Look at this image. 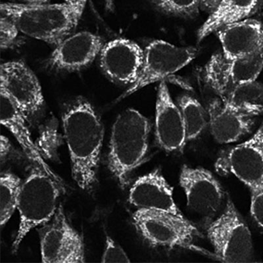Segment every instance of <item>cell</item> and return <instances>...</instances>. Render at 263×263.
Instances as JSON below:
<instances>
[{"label":"cell","instance_id":"1","mask_svg":"<svg viewBox=\"0 0 263 263\" xmlns=\"http://www.w3.org/2000/svg\"><path fill=\"white\" fill-rule=\"evenodd\" d=\"M63 129L69 149L72 178L89 191L97 181L104 127L97 112L86 99H75L63 115Z\"/></svg>","mask_w":263,"mask_h":263},{"label":"cell","instance_id":"2","mask_svg":"<svg viewBox=\"0 0 263 263\" xmlns=\"http://www.w3.org/2000/svg\"><path fill=\"white\" fill-rule=\"evenodd\" d=\"M0 10L26 36L55 46L68 36L81 17L65 3H4Z\"/></svg>","mask_w":263,"mask_h":263},{"label":"cell","instance_id":"3","mask_svg":"<svg viewBox=\"0 0 263 263\" xmlns=\"http://www.w3.org/2000/svg\"><path fill=\"white\" fill-rule=\"evenodd\" d=\"M150 124L146 117L133 109L124 110L112 125L107 165L121 185L146 156Z\"/></svg>","mask_w":263,"mask_h":263},{"label":"cell","instance_id":"4","mask_svg":"<svg viewBox=\"0 0 263 263\" xmlns=\"http://www.w3.org/2000/svg\"><path fill=\"white\" fill-rule=\"evenodd\" d=\"M62 183L36 166L21 185L17 209L20 224L12 244L13 252L20 248L32 230L52 219L58 210Z\"/></svg>","mask_w":263,"mask_h":263},{"label":"cell","instance_id":"5","mask_svg":"<svg viewBox=\"0 0 263 263\" xmlns=\"http://www.w3.org/2000/svg\"><path fill=\"white\" fill-rule=\"evenodd\" d=\"M206 233L218 259L225 262L252 260L250 230L231 201H228L221 215L209 225Z\"/></svg>","mask_w":263,"mask_h":263},{"label":"cell","instance_id":"6","mask_svg":"<svg viewBox=\"0 0 263 263\" xmlns=\"http://www.w3.org/2000/svg\"><path fill=\"white\" fill-rule=\"evenodd\" d=\"M133 218L137 231L153 246L191 249L199 236L198 230L184 216L138 209Z\"/></svg>","mask_w":263,"mask_h":263},{"label":"cell","instance_id":"7","mask_svg":"<svg viewBox=\"0 0 263 263\" xmlns=\"http://www.w3.org/2000/svg\"><path fill=\"white\" fill-rule=\"evenodd\" d=\"M197 55L193 47H178L167 42L154 41L144 51V58L139 76L121 96L124 99L155 82L175 73L189 64Z\"/></svg>","mask_w":263,"mask_h":263},{"label":"cell","instance_id":"8","mask_svg":"<svg viewBox=\"0 0 263 263\" xmlns=\"http://www.w3.org/2000/svg\"><path fill=\"white\" fill-rule=\"evenodd\" d=\"M40 230L42 262H85L84 239L70 224L62 208Z\"/></svg>","mask_w":263,"mask_h":263},{"label":"cell","instance_id":"9","mask_svg":"<svg viewBox=\"0 0 263 263\" xmlns=\"http://www.w3.org/2000/svg\"><path fill=\"white\" fill-rule=\"evenodd\" d=\"M217 167L235 176L250 189L263 186V125L250 140L225 152Z\"/></svg>","mask_w":263,"mask_h":263},{"label":"cell","instance_id":"10","mask_svg":"<svg viewBox=\"0 0 263 263\" xmlns=\"http://www.w3.org/2000/svg\"><path fill=\"white\" fill-rule=\"evenodd\" d=\"M1 90L8 93L26 116L33 117L41 111L44 99L39 80L21 61H11L0 68Z\"/></svg>","mask_w":263,"mask_h":263},{"label":"cell","instance_id":"11","mask_svg":"<svg viewBox=\"0 0 263 263\" xmlns=\"http://www.w3.org/2000/svg\"><path fill=\"white\" fill-rule=\"evenodd\" d=\"M180 184L185 192L187 208L197 215L211 218L221 208L224 192L210 171L184 165L180 172Z\"/></svg>","mask_w":263,"mask_h":263},{"label":"cell","instance_id":"12","mask_svg":"<svg viewBox=\"0 0 263 263\" xmlns=\"http://www.w3.org/2000/svg\"><path fill=\"white\" fill-rule=\"evenodd\" d=\"M144 51L135 42L118 39L108 42L100 52L101 68L117 83H135L142 69Z\"/></svg>","mask_w":263,"mask_h":263},{"label":"cell","instance_id":"13","mask_svg":"<svg viewBox=\"0 0 263 263\" xmlns=\"http://www.w3.org/2000/svg\"><path fill=\"white\" fill-rule=\"evenodd\" d=\"M102 37L83 31L66 37L56 46L49 59L53 69L71 72L90 64L100 54L103 47Z\"/></svg>","mask_w":263,"mask_h":263},{"label":"cell","instance_id":"14","mask_svg":"<svg viewBox=\"0 0 263 263\" xmlns=\"http://www.w3.org/2000/svg\"><path fill=\"white\" fill-rule=\"evenodd\" d=\"M156 136L161 148L180 152L186 142V132L179 108L174 103L164 81L159 84L156 107Z\"/></svg>","mask_w":263,"mask_h":263},{"label":"cell","instance_id":"15","mask_svg":"<svg viewBox=\"0 0 263 263\" xmlns=\"http://www.w3.org/2000/svg\"><path fill=\"white\" fill-rule=\"evenodd\" d=\"M129 201L138 209L183 216L174 200L172 187L159 170L147 174L136 181L129 192Z\"/></svg>","mask_w":263,"mask_h":263},{"label":"cell","instance_id":"16","mask_svg":"<svg viewBox=\"0 0 263 263\" xmlns=\"http://www.w3.org/2000/svg\"><path fill=\"white\" fill-rule=\"evenodd\" d=\"M228 60L263 50V25L250 18L230 23L216 31Z\"/></svg>","mask_w":263,"mask_h":263},{"label":"cell","instance_id":"17","mask_svg":"<svg viewBox=\"0 0 263 263\" xmlns=\"http://www.w3.org/2000/svg\"><path fill=\"white\" fill-rule=\"evenodd\" d=\"M211 133L220 144L236 142L250 133L255 116L230 106L220 100L212 101L208 107Z\"/></svg>","mask_w":263,"mask_h":263},{"label":"cell","instance_id":"18","mask_svg":"<svg viewBox=\"0 0 263 263\" xmlns=\"http://www.w3.org/2000/svg\"><path fill=\"white\" fill-rule=\"evenodd\" d=\"M1 98V123L8 129L17 140L28 159L45 171L56 180L62 183L58 177L42 157L39 149L33 142L27 124V117L12 98L4 91H0Z\"/></svg>","mask_w":263,"mask_h":263},{"label":"cell","instance_id":"19","mask_svg":"<svg viewBox=\"0 0 263 263\" xmlns=\"http://www.w3.org/2000/svg\"><path fill=\"white\" fill-rule=\"evenodd\" d=\"M263 0H220L215 10L197 32V39L201 41L223 26L246 20L258 11Z\"/></svg>","mask_w":263,"mask_h":263},{"label":"cell","instance_id":"20","mask_svg":"<svg viewBox=\"0 0 263 263\" xmlns=\"http://www.w3.org/2000/svg\"><path fill=\"white\" fill-rule=\"evenodd\" d=\"M223 102L255 117L262 114L263 85L256 81L237 85Z\"/></svg>","mask_w":263,"mask_h":263},{"label":"cell","instance_id":"21","mask_svg":"<svg viewBox=\"0 0 263 263\" xmlns=\"http://www.w3.org/2000/svg\"><path fill=\"white\" fill-rule=\"evenodd\" d=\"M205 77L208 86L224 102L235 86L230 78L228 59L224 54L217 53L211 58L205 67Z\"/></svg>","mask_w":263,"mask_h":263},{"label":"cell","instance_id":"22","mask_svg":"<svg viewBox=\"0 0 263 263\" xmlns=\"http://www.w3.org/2000/svg\"><path fill=\"white\" fill-rule=\"evenodd\" d=\"M187 140L198 137L206 125L205 109L196 99L189 95L182 96L178 101Z\"/></svg>","mask_w":263,"mask_h":263},{"label":"cell","instance_id":"23","mask_svg":"<svg viewBox=\"0 0 263 263\" xmlns=\"http://www.w3.org/2000/svg\"><path fill=\"white\" fill-rule=\"evenodd\" d=\"M230 78L234 86L254 82L263 68V50L259 52L228 60Z\"/></svg>","mask_w":263,"mask_h":263},{"label":"cell","instance_id":"24","mask_svg":"<svg viewBox=\"0 0 263 263\" xmlns=\"http://www.w3.org/2000/svg\"><path fill=\"white\" fill-rule=\"evenodd\" d=\"M22 182L15 174L5 172L0 178V223L3 227L17 209Z\"/></svg>","mask_w":263,"mask_h":263},{"label":"cell","instance_id":"25","mask_svg":"<svg viewBox=\"0 0 263 263\" xmlns=\"http://www.w3.org/2000/svg\"><path fill=\"white\" fill-rule=\"evenodd\" d=\"M152 2L162 12L187 17L198 12L201 0H152Z\"/></svg>","mask_w":263,"mask_h":263},{"label":"cell","instance_id":"26","mask_svg":"<svg viewBox=\"0 0 263 263\" xmlns=\"http://www.w3.org/2000/svg\"><path fill=\"white\" fill-rule=\"evenodd\" d=\"M20 30L15 23L7 16L2 15L0 18V46L2 49H7L14 45Z\"/></svg>","mask_w":263,"mask_h":263},{"label":"cell","instance_id":"27","mask_svg":"<svg viewBox=\"0 0 263 263\" xmlns=\"http://www.w3.org/2000/svg\"><path fill=\"white\" fill-rule=\"evenodd\" d=\"M127 254L123 249L109 236L105 241L102 262H130Z\"/></svg>","mask_w":263,"mask_h":263},{"label":"cell","instance_id":"28","mask_svg":"<svg viewBox=\"0 0 263 263\" xmlns=\"http://www.w3.org/2000/svg\"><path fill=\"white\" fill-rule=\"evenodd\" d=\"M251 190V214L255 221L263 229V186Z\"/></svg>","mask_w":263,"mask_h":263},{"label":"cell","instance_id":"29","mask_svg":"<svg viewBox=\"0 0 263 263\" xmlns=\"http://www.w3.org/2000/svg\"><path fill=\"white\" fill-rule=\"evenodd\" d=\"M65 4L71 7L80 16H82L85 8L87 0H64Z\"/></svg>","mask_w":263,"mask_h":263},{"label":"cell","instance_id":"30","mask_svg":"<svg viewBox=\"0 0 263 263\" xmlns=\"http://www.w3.org/2000/svg\"><path fill=\"white\" fill-rule=\"evenodd\" d=\"M11 144L9 140L6 136H1V159L3 161L4 159L8 157L11 151Z\"/></svg>","mask_w":263,"mask_h":263},{"label":"cell","instance_id":"31","mask_svg":"<svg viewBox=\"0 0 263 263\" xmlns=\"http://www.w3.org/2000/svg\"><path fill=\"white\" fill-rule=\"evenodd\" d=\"M220 2V0H201V7L212 13L217 8Z\"/></svg>","mask_w":263,"mask_h":263},{"label":"cell","instance_id":"32","mask_svg":"<svg viewBox=\"0 0 263 263\" xmlns=\"http://www.w3.org/2000/svg\"><path fill=\"white\" fill-rule=\"evenodd\" d=\"M105 7L107 10L112 11L114 8V0H105Z\"/></svg>","mask_w":263,"mask_h":263},{"label":"cell","instance_id":"33","mask_svg":"<svg viewBox=\"0 0 263 263\" xmlns=\"http://www.w3.org/2000/svg\"><path fill=\"white\" fill-rule=\"evenodd\" d=\"M27 4H47L48 0H23Z\"/></svg>","mask_w":263,"mask_h":263},{"label":"cell","instance_id":"34","mask_svg":"<svg viewBox=\"0 0 263 263\" xmlns=\"http://www.w3.org/2000/svg\"><path fill=\"white\" fill-rule=\"evenodd\" d=\"M262 5H263V4H262Z\"/></svg>","mask_w":263,"mask_h":263}]
</instances>
